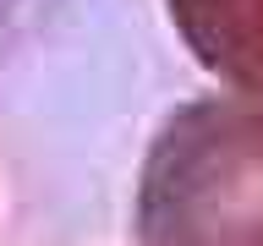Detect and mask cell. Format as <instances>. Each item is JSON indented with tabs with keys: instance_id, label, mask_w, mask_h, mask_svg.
Wrapping results in <instances>:
<instances>
[{
	"instance_id": "6da1fadb",
	"label": "cell",
	"mask_w": 263,
	"mask_h": 246,
	"mask_svg": "<svg viewBox=\"0 0 263 246\" xmlns=\"http://www.w3.org/2000/svg\"><path fill=\"white\" fill-rule=\"evenodd\" d=\"M66 0H0V55L16 49L28 33H39Z\"/></svg>"
}]
</instances>
